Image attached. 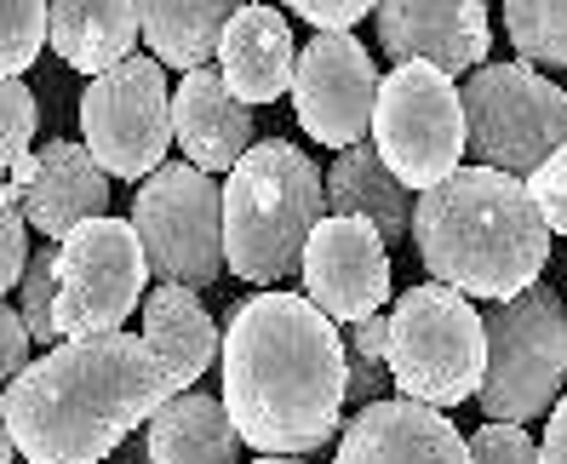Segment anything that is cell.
Segmentation results:
<instances>
[{"instance_id":"obj_20","label":"cell","mask_w":567,"mask_h":464,"mask_svg":"<svg viewBox=\"0 0 567 464\" xmlns=\"http://www.w3.org/2000/svg\"><path fill=\"white\" fill-rule=\"evenodd\" d=\"M321 184H327V218H361L379 229V241L413 236V189L384 167L379 149L367 144L339 149Z\"/></svg>"},{"instance_id":"obj_12","label":"cell","mask_w":567,"mask_h":464,"mask_svg":"<svg viewBox=\"0 0 567 464\" xmlns=\"http://www.w3.org/2000/svg\"><path fill=\"white\" fill-rule=\"evenodd\" d=\"M379 104V70L367 47L350 29H321V35L298 52L292 70V110L298 126L310 132L321 149H350L367 138Z\"/></svg>"},{"instance_id":"obj_1","label":"cell","mask_w":567,"mask_h":464,"mask_svg":"<svg viewBox=\"0 0 567 464\" xmlns=\"http://www.w3.org/2000/svg\"><path fill=\"white\" fill-rule=\"evenodd\" d=\"M218 368V402L264 458H305L344 430V333L305 292L264 287L236 305Z\"/></svg>"},{"instance_id":"obj_21","label":"cell","mask_w":567,"mask_h":464,"mask_svg":"<svg viewBox=\"0 0 567 464\" xmlns=\"http://www.w3.org/2000/svg\"><path fill=\"white\" fill-rule=\"evenodd\" d=\"M144 344L161 355V368L178 379V390H189L213 361H218V321L207 316V305L195 298V287H150L144 292Z\"/></svg>"},{"instance_id":"obj_2","label":"cell","mask_w":567,"mask_h":464,"mask_svg":"<svg viewBox=\"0 0 567 464\" xmlns=\"http://www.w3.org/2000/svg\"><path fill=\"white\" fill-rule=\"evenodd\" d=\"M178 395L138 333H92L41 350L0 395V419L29 464H97Z\"/></svg>"},{"instance_id":"obj_31","label":"cell","mask_w":567,"mask_h":464,"mask_svg":"<svg viewBox=\"0 0 567 464\" xmlns=\"http://www.w3.org/2000/svg\"><path fill=\"white\" fill-rule=\"evenodd\" d=\"M373 7H379V0H287V12H298L305 23H316V35H321V29H350V23H361Z\"/></svg>"},{"instance_id":"obj_28","label":"cell","mask_w":567,"mask_h":464,"mask_svg":"<svg viewBox=\"0 0 567 464\" xmlns=\"http://www.w3.org/2000/svg\"><path fill=\"white\" fill-rule=\"evenodd\" d=\"M35 126H41V110H35V92L23 81H0V161H18L35 144Z\"/></svg>"},{"instance_id":"obj_4","label":"cell","mask_w":567,"mask_h":464,"mask_svg":"<svg viewBox=\"0 0 567 464\" xmlns=\"http://www.w3.org/2000/svg\"><path fill=\"white\" fill-rule=\"evenodd\" d=\"M327 218L321 167L287 138L252 144L224 184V264L252 287L298 276L310 229Z\"/></svg>"},{"instance_id":"obj_32","label":"cell","mask_w":567,"mask_h":464,"mask_svg":"<svg viewBox=\"0 0 567 464\" xmlns=\"http://www.w3.org/2000/svg\"><path fill=\"white\" fill-rule=\"evenodd\" d=\"M29 350H35V339H29L23 316L12 305H0V384H12L29 368Z\"/></svg>"},{"instance_id":"obj_7","label":"cell","mask_w":567,"mask_h":464,"mask_svg":"<svg viewBox=\"0 0 567 464\" xmlns=\"http://www.w3.org/2000/svg\"><path fill=\"white\" fill-rule=\"evenodd\" d=\"M464 155L476 167L527 178L567 144V92L533 63H482L458 86Z\"/></svg>"},{"instance_id":"obj_14","label":"cell","mask_w":567,"mask_h":464,"mask_svg":"<svg viewBox=\"0 0 567 464\" xmlns=\"http://www.w3.org/2000/svg\"><path fill=\"white\" fill-rule=\"evenodd\" d=\"M379 47L395 63H430L442 75H471L493 47L482 0H379Z\"/></svg>"},{"instance_id":"obj_6","label":"cell","mask_w":567,"mask_h":464,"mask_svg":"<svg viewBox=\"0 0 567 464\" xmlns=\"http://www.w3.org/2000/svg\"><path fill=\"white\" fill-rule=\"evenodd\" d=\"M487 368L476 402L498 424L550 419L556 395L567 390V298L545 281L522 287L505 305L482 310Z\"/></svg>"},{"instance_id":"obj_13","label":"cell","mask_w":567,"mask_h":464,"mask_svg":"<svg viewBox=\"0 0 567 464\" xmlns=\"http://www.w3.org/2000/svg\"><path fill=\"white\" fill-rule=\"evenodd\" d=\"M298 281H305V298L332 327H350V321H367L384 310L390 252H384L373 224L321 218L305 241V258H298Z\"/></svg>"},{"instance_id":"obj_29","label":"cell","mask_w":567,"mask_h":464,"mask_svg":"<svg viewBox=\"0 0 567 464\" xmlns=\"http://www.w3.org/2000/svg\"><path fill=\"white\" fill-rule=\"evenodd\" d=\"M527 195H533V207H539V218L550 224V236H561L567 241V144L550 155V161H539L527 178Z\"/></svg>"},{"instance_id":"obj_36","label":"cell","mask_w":567,"mask_h":464,"mask_svg":"<svg viewBox=\"0 0 567 464\" xmlns=\"http://www.w3.org/2000/svg\"><path fill=\"white\" fill-rule=\"evenodd\" d=\"M258 464H298V458H258Z\"/></svg>"},{"instance_id":"obj_23","label":"cell","mask_w":567,"mask_h":464,"mask_svg":"<svg viewBox=\"0 0 567 464\" xmlns=\"http://www.w3.org/2000/svg\"><path fill=\"white\" fill-rule=\"evenodd\" d=\"M150 464H241V436L218 395L178 390L150 419Z\"/></svg>"},{"instance_id":"obj_25","label":"cell","mask_w":567,"mask_h":464,"mask_svg":"<svg viewBox=\"0 0 567 464\" xmlns=\"http://www.w3.org/2000/svg\"><path fill=\"white\" fill-rule=\"evenodd\" d=\"M18 316H23V327H29V339H35L41 350H52L58 344V333H52V305H58V241H47V247H35L29 252V264H23V276H18Z\"/></svg>"},{"instance_id":"obj_16","label":"cell","mask_w":567,"mask_h":464,"mask_svg":"<svg viewBox=\"0 0 567 464\" xmlns=\"http://www.w3.org/2000/svg\"><path fill=\"white\" fill-rule=\"evenodd\" d=\"M92 218H110V178L86 155V144L52 138L35 155V173L23 184V224L41 229L47 241H63L70 229Z\"/></svg>"},{"instance_id":"obj_33","label":"cell","mask_w":567,"mask_h":464,"mask_svg":"<svg viewBox=\"0 0 567 464\" xmlns=\"http://www.w3.org/2000/svg\"><path fill=\"white\" fill-rule=\"evenodd\" d=\"M384 344H390V316H367V321H350L344 327V350L350 355L384 361Z\"/></svg>"},{"instance_id":"obj_34","label":"cell","mask_w":567,"mask_h":464,"mask_svg":"<svg viewBox=\"0 0 567 464\" xmlns=\"http://www.w3.org/2000/svg\"><path fill=\"white\" fill-rule=\"evenodd\" d=\"M539 464H567V390L556 395V408H550L545 442H539Z\"/></svg>"},{"instance_id":"obj_19","label":"cell","mask_w":567,"mask_h":464,"mask_svg":"<svg viewBox=\"0 0 567 464\" xmlns=\"http://www.w3.org/2000/svg\"><path fill=\"white\" fill-rule=\"evenodd\" d=\"M47 41L92 81L138 47V0H47Z\"/></svg>"},{"instance_id":"obj_8","label":"cell","mask_w":567,"mask_h":464,"mask_svg":"<svg viewBox=\"0 0 567 464\" xmlns=\"http://www.w3.org/2000/svg\"><path fill=\"white\" fill-rule=\"evenodd\" d=\"M132 229L150 276L166 287H213L224 276V189L189 161L161 167L132 195Z\"/></svg>"},{"instance_id":"obj_3","label":"cell","mask_w":567,"mask_h":464,"mask_svg":"<svg viewBox=\"0 0 567 464\" xmlns=\"http://www.w3.org/2000/svg\"><path fill=\"white\" fill-rule=\"evenodd\" d=\"M413 241L430 281L482 305H505L550 264V224L522 178L493 167H458L413 202Z\"/></svg>"},{"instance_id":"obj_18","label":"cell","mask_w":567,"mask_h":464,"mask_svg":"<svg viewBox=\"0 0 567 464\" xmlns=\"http://www.w3.org/2000/svg\"><path fill=\"white\" fill-rule=\"evenodd\" d=\"M173 144L202 173H229L252 149V110L224 86L213 63L189 70L173 92Z\"/></svg>"},{"instance_id":"obj_27","label":"cell","mask_w":567,"mask_h":464,"mask_svg":"<svg viewBox=\"0 0 567 464\" xmlns=\"http://www.w3.org/2000/svg\"><path fill=\"white\" fill-rule=\"evenodd\" d=\"M29 264V224H23V178H7L0 184V305L7 292L18 287Z\"/></svg>"},{"instance_id":"obj_15","label":"cell","mask_w":567,"mask_h":464,"mask_svg":"<svg viewBox=\"0 0 567 464\" xmlns=\"http://www.w3.org/2000/svg\"><path fill=\"white\" fill-rule=\"evenodd\" d=\"M332 464H471V447L447 413L384 395V402H367L355 408V419H344Z\"/></svg>"},{"instance_id":"obj_10","label":"cell","mask_w":567,"mask_h":464,"mask_svg":"<svg viewBox=\"0 0 567 464\" xmlns=\"http://www.w3.org/2000/svg\"><path fill=\"white\" fill-rule=\"evenodd\" d=\"M150 292V264L138 247V229L121 218H92L58 241V305H52V333L63 339H92V333H121V321L144 305Z\"/></svg>"},{"instance_id":"obj_22","label":"cell","mask_w":567,"mask_h":464,"mask_svg":"<svg viewBox=\"0 0 567 464\" xmlns=\"http://www.w3.org/2000/svg\"><path fill=\"white\" fill-rule=\"evenodd\" d=\"M241 12V0H138V35L161 70H207L218 58L224 23Z\"/></svg>"},{"instance_id":"obj_30","label":"cell","mask_w":567,"mask_h":464,"mask_svg":"<svg viewBox=\"0 0 567 464\" xmlns=\"http://www.w3.org/2000/svg\"><path fill=\"white\" fill-rule=\"evenodd\" d=\"M464 447H471V464H539V447L527 442V430L498 424V419H487Z\"/></svg>"},{"instance_id":"obj_9","label":"cell","mask_w":567,"mask_h":464,"mask_svg":"<svg viewBox=\"0 0 567 464\" xmlns=\"http://www.w3.org/2000/svg\"><path fill=\"white\" fill-rule=\"evenodd\" d=\"M373 149L408 189H436L464 161V110L458 81L430 63H395L379 75L373 104Z\"/></svg>"},{"instance_id":"obj_35","label":"cell","mask_w":567,"mask_h":464,"mask_svg":"<svg viewBox=\"0 0 567 464\" xmlns=\"http://www.w3.org/2000/svg\"><path fill=\"white\" fill-rule=\"evenodd\" d=\"M18 458V447H12V430H7V419H0V464H12Z\"/></svg>"},{"instance_id":"obj_24","label":"cell","mask_w":567,"mask_h":464,"mask_svg":"<svg viewBox=\"0 0 567 464\" xmlns=\"http://www.w3.org/2000/svg\"><path fill=\"white\" fill-rule=\"evenodd\" d=\"M505 35L516 63L567 70V0H505Z\"/></svg>"},{"instance_id":"obj_5","label":"cell","mask_w":567,"mask_h":464,"mask_svg":"<svg viewBox=\"0 0 567 464\" xmlns=\"http://www.w3.org/2000/svg\"><path fill=\"white\" fill-rule=\"evenodd\" d=\"M384 368H390V384L402 390V402L436 408V413L471 402L487 368L482 310L442 281L408 287L390 310Z\"/></svg>"},{"instance_id":"obj_26","label":"cell","mask_w":567,"mask_h":464,"mask_svg":"<svg viewBox=\"0 0 567 464\" xmlns=\"http://www.w3.org/2000/svg\"><path fill=\"white\" fill-rule=\"evenodd\" d=\"M41 47H47V0H0V81H23Z\"/></svg>"},{"instance_id":"obj_17","label":"cell","mask_w":567,"mask_h":464,"mask_svg":"<svg viewBox=\"0 0 567 464\" xmlns=\"http://www.w3.org/2000/svg\"><path fill=\"white\" fill-rule=\"evenodd\" d=\"M218 75L224 86L241 97V104H276V97L292 92V70H298V47H292V29L276 7L264 0H241V12L224 23V41H218Z\"/></svg>"},{"instance_id":"obj_11","label":"cell","mask_w":567,"mask_h":464,"mask_svg":"<svg viewBox=\"0 0 567 464\" xmlns=\"http://www.w3.org/2000/svg\"><path fill=\"white\" fill-rule=\"evenodd\" d=\"M81 132L104 178L144 184L173 149V92L161 63L132 52L115 70L92 75L81 92Z\"/></svg>"}]
</instances>
